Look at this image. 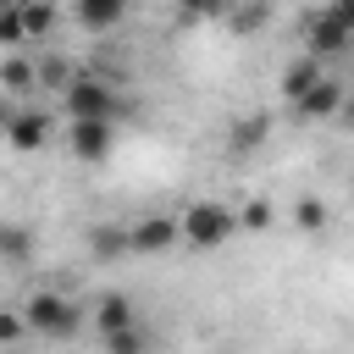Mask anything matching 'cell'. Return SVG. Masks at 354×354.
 Instances as JSON below:
<instances>
[{
  "mask_svg": "<svg viewBox=\"0 0 354 354\" xmlns=\"http://www.w3.org/2000/svg\"><path fill=\"white\" fill-rule=\"evenodd\" d=\"M83 315H88V304H77V299H66V293H55V288L28 293V304H22V321H28V332H39V337H72V332L83 326Z\"/></svg>",
  "mask_w": 354,
  "mask_h": 354,
  "instance_id": "obj_1",
  "label": "cell"
},
{
  "mask_svg": "<svg viewBox=\"0 0 354 354\" xmlns=\"http://www.w3.org/2000/svg\"><path fill=\"white\" fill-rule=\"evenodd\" d=\"M177 232H183V243H194V249H216V243H227V238L238 232V210H227L221 199H194V205L177 216Z\"/></svg>",
  "mask_w": 354,
  "mask_h": 354,
  "instance_id": "obj_2",
  "label": "cell"
},
{
  "mask_svg": "<svg viewBox=\"0 0 354 354\" xmlns=\"http://www.w3.org/2000/svg\"><path fill=\"white\" fill-rule=\"evenodd\" d=\"M66 111H72V122H111L116 116V94L100 77H72L66 83Z\"/></svg>",
  "mask_w": 354,
  "mask_h": 354,
  "instance_id": "obj_3",
  "label": "cell"
},
{
  "mask_svg": "<svg viewBox=\"0 0 354 354\" xmlns=\"http://www.w3.org/2000/svg\"><path fill=\"white\" fill-rule=\"evenodd\" d=\"M177 238H183L177 216H144V221L127 227V254H166Z\"/></svg>",
  "mask_w": 354,
  "mask_h": 354,
  "instance_id": "obj_4",
  "label": "cell"
},
{
  "mask_svg": "<svg viewBox=\"0 0 354 354\" xmlns=\"http://www.w3.org/2000/svg\"><path fill=\"white\" fill-rule=\"evenodd\" d=\"M88 321L100 326V337H111V332H127V326H138V310H133V299L127 293H100L94 304H88Z\"/></svg>",
  "mask_w": 354,
  "mask_h": 354,
  "instance_id": "obj_5",
  "label": "cell"
},
{
  "mask_svg": "<svg viewBox=\"0 0 354 354\" xmlns=\"http://www.w3.org/2000/svg\"><path fill=\"white\" fill-rule=\"evenodd\" d=\"M304 44H310L304 55H315V61H321V55H337V50H348V44H354V33H348V28H343V22L332 17V11H321V17L310 22Z\"/></svg>",
  "mask_w": 354,
  "mask_h": 354,
  "instance_id": "obj_6",
  "label": "cell"
},
{
  "mask_svg": "<svg viewBox=\"0 0 354 354\" xmlns=\"http://www.w3.org/2000/svg\"><path fill=\"white\" fill-rule=\"evenodd\" d=\"M6 138H11V149H44V138H50V116L44 111H22V116H11L6 122Z\"/></svg>",
  "mask_w": 354,
  "mask_h": 354,
  "instance_id": "obj_7",
  "label": "cell"
},
{
  "mask_svg": "<svg viewBox=\"0 0 354 354\" xmlns=\"http://www.w3.org/2000/svg\"><path fill=\"white\" fill-rule=\"evenodd\" d=\"M66 144H72L77 160H105V149H111V122H72Z\"/></svg>",
  "mask_w": 354,
  "mask_h": 354,
  "instance_id": "obj_8",
  "label": "cell"
},
{
  "mask_svg": "<svg viewBox=\"0 0 354 354\" xmlns=\"http://www.w3.org/2000/svg\"><path fill=\"white\" fill-rule=\"evenodd\" d=\"M293 111L304 116V122H321V116H332V111H343V83H332V77H321L304 100H293Z\"/></svg>",
  "mask_w": 354,
  "mask_h": 354,
  "instance_id": "obj_9",
  "label": "cell"
},
{
  "mask_svg": "<svg viewBox=\"0 0 354 354\" xmlns=\"http://www.w3.org/2000/svg\"><path fill=\"white\" fill-rule=\"evenodd\" d=\"M127 6H133V0H77V22H83L88 33H105V28H116V22L127 17Z\"/></svg>",
  "mask_w": 354,
  "mask_h": 354,
  "instance_id": "obj_10",
  "label": "cell"
},
{
  "mask_svg": "<svg viewBox=\"0 0 354 354\" xmlns=\"http://www.w3.org/2000/svg\"><path fill=\"white\" fill-rule=\"evenodd\" d=\"M315 83H321V61H315V55H299V61L282 72V94H288V100H304Z\"/></svg>",
  "mask_w": 354,
  "mask_h": 354,
  "instance_id": "obj_11",
  "label": "cell"
},
{
  "mask_svg": "<svg viewBox=\"0 0 354 354\" xmlns=\"http://www.w3.org/2000/svg\"><path fill=\"white\" fill-rule=\"evenodd\" d=\"M17 17H22V33H28V39H39V33H50L55 6H50V0H22V6H17Z\"/></svg>",
  "mask_w": 354,
  "mask_h": 354,
  "instance_id": "obj_12",
  "label": "cell"
},
{
  "mask_svg": "<svg viewBox=\"0 0 354 354\" xmlns=\"http://www.w3.org/2000/svg\"><path fill=\"white\" fill-rule=\"evenodd\" d=\"M39 83V72L28 61H0V94H28Z\"/></svg>",
  "mask_w": 354,
  "mask_h": 354,
  "instance_id": "obj_13",
  "label": "cell"
},
{
  "mask_svg": "<svg viewBox=\"0 0 354 354\" xmlns=\"http://www.w3.org/2000/svg\"><path fill=\"white\" fill-rule=\"evenodd\" d=\"M271 221H277V205H271V199H249V205L238 210V227H243V232H266Z\"/></svg>",
  "mask_w": 354,
  "mask_h": 354,
  "instance_id": "obj_14",
  "label": "cell"
},
{
  "mask_svg": "<svg viewBox=\"0 0 354 354\" xmlns=\"http://www.w3.org/2000/svg\"><path fill=\"white\" fill-rule=\"evenodd\" d=\"M28 249H33L28 227H17V221H0V254H6V260H28Z\"/></svg>",
  "mask_w": 354,
  "mask_h": 354,
  "instance_id": "obj_15",
  "label": "cell"
},
{
  "mask_svg": "<svg viewBox=\"0 0 354 354\" xmlns=\"http://www.w3.org/2000/svg\"><path fill=\"white\" fill-rule=\"evenodd\" d=\"M105 354H149V337H144V326L111 332V337H105Z\"/></svg>",
  "mask_w": 354,
  "mask_h": 354,
  "instance_id": "obj_16",
  "label": "cell"
},
{
  "mask_svg": "<svg viewBox=\"0 0 354 354\" xmlns=\"http://www.w3.org/2000/svg\"><path fill=\"white\" fill-rule=\"evenodd\" d=\"M293 227H304V232H315V227H326V199H299L293 205Z\"/></svg>",
  "mask_w": 354,
  "mask_h": 354,
  "instance_id": "obj_17",
  "label": "cell"
},
{
  "mask_svg": "<svg viewBox=\"0 0 354 354\" xmlns=\"http://www.w3.org/2000/svg\"><path fill=\"white\" fill-rule=\"evenodd\" d=\"M22 337H28L22 310H0V343H22Z\"/></svg>",
  "mask_w": 354,
  "mask_h": 354,
  "instance_id": "obj_18",
  "label": "cell"
},
{
  "mask_svg": "<svg viewBox=\"0 0 354 354\" xmlns=\"http://www.w3.org/2000/svg\"><path fill=\"white\" fill-rule=\"evenodd\" d=\"M0 44H28V33H22V17H17V11H6V17H0Z\"/></svg>",
  "mask_w": 354,
  "mask_h": 354,
  "instance_id": "obj_19",
  "label": "cell"
},
{
  "mask_svg": "<svg viewBox=\"0 0 354 354\" xmlns=\"http://www.w3.org/2000/svg\"><path fill=\"white\" fill-rule=\"evenodd\" d=\"M177 6H183V11H194V17H210V11H221L227 0H177Z\"/></svg>",
  "mask_w": 354,
  "mask_h": 354,
  "instance_id": "obj_20",
  "label": "cell"
},
{
  "mask_svg": "<svg viewBox=\"0 0 354 354\" xmlns=\"http://www.w3.org/2000/svg\"><path fill=\"white\" fill-rule=\"evenodd\" d=\"M326 11H332V17H337V22H343V28H348V33H354V0H332V6H326Z\"/></svg>",
  "mask_w": 354,
  "mask_h": 354,
  "instance_id": "obj_21",
  "label": "cell"
},
{
  "mask_svg": "<svg viewBox=\"0 0 354 354\" xmlns=\"http://www.w3.org/2000/svg\"><path fill=\"white\" fill-rule=\"evenodd\" d=\"M6 122H11V105H6V94H0V133H6Z\"/></svg>",
  "mask_w": 354,
  "mask_h": 354,
  "instance_id": "obj_22",
  "label": "cell"
},
{
  "mask_svg": "<svg viewBox=\"0 0 354 354\" xmlns=\"http://www.w3.org/2000/svg\"><path fill=\"white\" fill-rule=\"evenodd\" d=\"M343 116H348V127H354V105H343Z\"/></svg>",
  "mask_w": 354,
  "mask_h": 354,
  "instance_id": "obj_23",
  "label": "cell"
}]
</instances>
